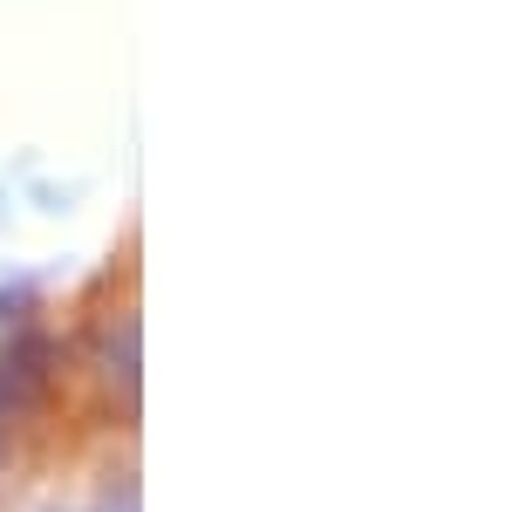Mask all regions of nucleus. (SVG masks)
<instances>
[{
    "instance_id": "nucleus-1",
    "label": "nucleus",
    "mask_w": 512,
    "mask_h": 512,
    "mask_svg": "<svg viewBox=\"0 0 512 512\" xmlns=\"http://www.w3.org/2000/svg\"><path fill=\"white\" fill-rule=\"evenodd\" d=\"M48 376H55V349H48L41 335H14V342H0V451H7V437L41 410Z\"/></svg>"
},
{
    "instance_id": "nucleus-2",
    "label": "nucleus",
    "mask_w": 512,
    "mask_h": 512,
    "mask_svg": "<svg viewBox=\"0 0 512 512\" xmlns=\"http://www.w3.org/2000/svg\"><path fill=\"white\" fill-rule=\"evenodd\" d=\"M89 512H137V492H110V499H96Z\"/></svg>"
}]
</instances>
